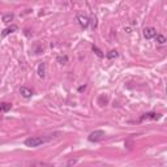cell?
<instances>
[{"mask_svg":"<svg viewBox=\"0 0 167 167\" xmlns=\"http://www.w3.org/2000/svg\"><path fill=\"white\" fill-rule=\"evenodd\" d=\"M51 140V137H45V136H33L29 137V139L25 140V145L27 148H38L41 145L48 142Z\"/></svg>","mask_w":167,"mask_h":167,"instance_id":"cell-1","label":"cell"},{"mask_svg":"<svg viewBox=\"0 0 167 167\" xmlns=\"http://www.w3.org/2000/svg\"><path fill=\"white\" fill-rule=\"evenodd\" d=\"M105 136H106L105 130L97 129V130H93V132L89 135L88 140H89L90 142H99L101 140H103V139H105Z\"/></svg>","mask_w":167,"mask_h":167,"instance_id":"cell-2","label":"cell"},{"mask_svg":"<svg viewBox=\"0 0 167 167\" xmlns=\"http://www.w3.org/2000/svg\"><path fill=\"white\" fill-rule=\"evenodd\" d=\"M144 37L146 38V39H153L157 37V30L154 27H145L144 29Z\"/></svg>","mask_w":167,"mask_h":167,"instance_id":"cell-3","label":"cell"},{"mask_svg":"<svg viewBox=\"0 0 167 167\" xmlns=\"http://www.w3.org/2000/svg\"><path fill=\"white\" fill-rule=\"evenodd\" d=\"M77 21H78L80 26H81L82 29H86V27L89 26V24H90V18L88 16H84V14H78V16H77Z\"/></svg>","mask_w":167,"mask_h":167,"instance_id":"cell-4","label":"cell"},{"mask_svg":"<svg viewBox=\"0 0 167 167\" xmlns=\"http://www.w3.org/2000/svg\"><path fill=\"white\" fill-rule=\"evenodd\" d=\"M159 118H161V114H157V112H146V114H144V115L141 116L140 121H144V120H146V119H151V120H158Z\"/></svg>","mask_w":167,"mask_h":167,"instance_id":"cell-5","label":"cell"},{"mask_svg":"<svg viewBox=\"0 0 167 167\" xmlns=\"http://www.w3.org/2000/svg\"><path fill=\"white\" fill-rule=\"evenodd\" d=\"M20 93H21V96H22L24 98H32L33 97V90L30 88H27V86H21Z\"/></svg>","mask_w":167,"mask_h":167,"instance_id":"cell-6","label":"cell"},{"mask_svg":"<svg viewBox=\"0 0 167 167\" xmlns=\"http://www.w3.org/2000/svg\"><path fill=\"white\" fill-rule=\"evenodd\" d=\"M17 25H11V26H8V27H5L4 30H3V33H2V37L4 38V37H7L8 34H11V33H14V32H17Z\"/></svg>","mask_w":167,"mask_h":167,"instance_id":"cell-7","label":"cell"},{"mask_svg":"<svg viewBox=\"0 0 167 167\" xmlns=\"http://www.w3.org/2000/svg\"><path fill=\"white\" fill-rule=\"evenodd\" d=\"M38 76L42 77V78L46 77V64L45 63H41L38 65Z\"/></svg>","mask_w":167,"mask_h":167,"instance_id":"cell-8","label":"cell"},{"mask_svg":"<svg viewBox=\"0 0 167 167\" xmlns=\"http://www.w3.org/2000/svg\"><path fill=\"white\" fill-rule=\"evenodd\" d=\"M12 108V103H8V102H3L2 105H0V110H2V112L3 114H5V112H8L9 110Z\"/></svg>","mask_w":167,"mask_h":167,"instance_id":"cell-9","label":"cell"},{"mask_svg":"<svg viewBox=\"0 0 167 167\" xmlns=\"http://www.w3.org/2000/svg\"><path fill=\"white\" fill-rule=\"evenodd\" d=\"M119 56V52L116 51V50H111V51H108L107 54H106V57L107 59H115V57H118Z\"/></svg>","mask_w":167,"mask_h":167,"instance_id":"cell-10","label":"cell"},{"mask_svg":"<svg viewBox=\"0 0 167 167\" xmlns=\"http://www.w3.org/2000/svg\"><path fill=\"white\" fill-rule=\"evenodd\" d=\"M13 18H14L13 13H7V14H4V16H3V22L8 24V22H11V21H13Z\"/></svg>","mask_w":167,"mask_h":167,"instance_id":"cell-11","label":"cell"},{"mask_svg":"<svg viewBox=\"0 0 167 167\" xmlns=\"http://www.w3.org/2000/svg\"><path fill=\"white\" fill-rule=\"evenodd\" d=\"M56 60H57V63H60V64H67L69 59H68L67 55H59L56 57Z\"/></svg>","mask_w":167,"mask_h":167,"instance_id":"cell-12","label":"cell"},{"mask_svg":"<svg viewBox=\"0 0 167 167\" xmlns=\"http://www.w3.org/2000/svg\"><path fill=\"white\" fill-rule=\"evenodd\" d=\"M155 41L159 43V45H163V43H166V42H167V39H166V37H165L163 34H157Z\"/></svg>","mask_w":167,"mask_h":167,"instance_id":"cell-13","label":"cell"},{"mask_svg":"<svg viewBox=\"0 0 167 167\" xmlns=\"http://www.w3.org/2000/svg\"><path fill=\"white\" fill-rule=\"evenodd\" d=\"M91 48H93V51L96 52V55H97L98 57H105V54H103L102 51H101V50H99V48H98L97 46H93Z\"/></svg>","mask_w":167,"mask_h":167,"instance_id":"cell-14","label":"cell"},{"mask_svg":"<svg viewBox=\"0 0 167 167\" xmlns=\"http://www.w3.org/2000/svg\"><path fill=\"white\" fill-rule=\"evenodd\" d=\"M85 89H86V85H82V86H80V88H78V91L81 93V91H84Z\"/></svg>","mask_w":167,"mask_h":167,"instance_id":"cell-15","label":"cell"},{"mask_svg":"<svg viewBox=\"0 0 167 167\" xmlns=\"http://www.w3.org/2000/svg\"><path fill=\"white\" fill-rule=\"evenodd\" d=\"M75 163H77V161H76V159H71V161L68 162V165H75Z\"/></svg>","mask_w":167,"mask_h":167,"instance_id":"cell-16","label":"cell"},{"mask_svg":"<svg viewBox=\"0 0 167 167\" xmlns=\"http://www.w3.org/2000/svg\"><path fill=\"white\" fill-rule=\"evenodd\" d=\"M166 96H167V85H166Z\"/></svg>","mask_w":167,"mask_h":167,"instance_id":"cell-17","label":"cell"}]
</instances>
